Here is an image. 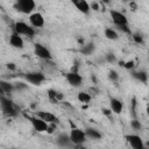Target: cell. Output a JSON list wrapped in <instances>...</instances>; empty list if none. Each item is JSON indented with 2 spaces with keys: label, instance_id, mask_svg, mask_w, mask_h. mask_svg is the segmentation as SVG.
I'll list each match as a JSON object with an SVG mask.
<instances>
[{
  "label": "cell",
  "instance_id": "1",
  "mask_svg": "<svg viewBox=\"0 0 149 149\" xmlns=\"http://www.w3.org/2000/svg\"><path fill=\"white\" fill-rule=\"evenodd\" d=\"M0 106L2 112L8 116H15L19 113L15 104L6 94H0Z\"/></svg>",
  "mask_w": 149,
  "mask_h": 149
},
{
  "label": "cell",
  "instance_id": "2",
  "mask_svg": "<svg viewBox=\"0 0 149 149\" xmlns=\"http://www.w3.org/2000/svg\"><path fill=\"white\" fill-rule=\"evenodd\" d=\"M69 136H70V139H71V141H72V143H73L74 147L81 146L86 141V139H87L84 129H80L78 127H72Z\"/></svg>",
  "mask_w": 149,
  "mask_h": 149
},
{
  "label": "cell",
  "instance_id": "3",
  "mask_svg": "<svg viewBox=\"0 0 149 149\" xmlns=\"http://www.w3.org/2000/svg\"><path fill=\"white\" fill-rule=\"evenodd\" d=\"M35 0H16L15 9L22 14H31L35 9Z\"/></svg>",
  "mask_w": 149,
  "mask_h": 149
},
{
  "label": "cell",
  "instance_id": "4",
  "mask_svg": "<svg viewBox=\"0 0 149 149\" xmlns=\"http://www.w3.org/2000/svg\"><path fill=\"white\" fill-rule=\"evenodd\" d=\"M14 31L20 35L28 36V37H33L35 35V28L22 21H16L14 23Z\"/></svg>",
  "mask_w": 149,
  "mask_h": 149
},
{
  "label": "cell",
  "instance_id": "5",
  "mask_svg": "<svg viewBox=\"0 0 149 149\" xmlns=\"http://www.w3.org/2000/svg\"><path fill=\"white\" fill-rule=\"evenodd\" d=\"M23 78L26 79L27 83L35 85V86H38L45 80V74L42 72H38V71H30V72L24 73Z\"/></svg>",
  "mask_w": 149,
  "mask_h": 149
},
{
  "label": "cell",
  "instance_id": "6",
  "mask_svg": "<svg viewBox=\"0 0 149 149\" xmlns=\"http://www.w3.org/2000/svg\"><path fill=\"white\" fill-rule=\"evenodd\" d=\"M34 54L36 57H38L42 61H51L52 59V54L51 51L43 44L41 43H35L34 44Z\"/></svg>",
  "mask_w": 149,
  "mask_h": 149
},
{
  "label": "cell",
  "instance_id": "7",
  "mask_svg": "<svg viewBox=\"0 0 149 149\" xmlns=\"http://www.w3.org/2000/svg\"><path fill=\"white\" fill-rule=\"evenodd\" d=\"M24 116L28 119V121L31 123L33 128H34L36 132H38V133L47 132L48 123H47L44 120H42L40 116H30V115H27V114H26Z\"/></svg>",
  "mask_w": 149,
  "mask_h": 149
},
{
  "label": "cell",
  "instance_id": "8",
  "mask_svg": "<svg viewBox=\"0 0 149 149\" xmlns=\"http://www.w3.org/2000/svg\"><path fill=\"white\" fill-rule=\"evenodd\" d=\"M66 81L72 86V87H80L83 85V77L79 74L77 71H70L64 74Z\"/></svg>",
  "mask_w": 149,
  "mask_h": 149
},
{
  "label": "cell",
  "instance_id": "9",
  "mask_svg": "<svg viewBox=\"0 0 149 149\" xmlns=\"http://www.w3.org/2000/svg\"><path fill=\"white\" fill-rule=\"evenodd\" d=\"M126 141L128 142V144L133 148V149H143L144 144H143V140L140 135L136 134H128L125 136Z\"/></svg>",
  "mask_w": 149,
  "mask_h": 149
},
{
  "label": "cell",
  "instance_id": "10",
  "mask_svg": "<svg viewBox=\"0 0 149 149\" xmlns=\"http://www.w3.org/2000/svg\"><path fill=\"white\" fill-rule=\"evenodd\" d=\"M109 15H111V19L113 21V23L118 27V26H122V24H128V19L127 16L119 12V10H115V9H111L109 10Z\"/></svg>",
  "mask_w": 149,
  "mask_h": 149
},
{
  "label": "cell",
  "instance_id": "11",
  "mask_svg": "<svg viewBox=\"0 0 149 149\" xmlns=\"http://www.w3.org/2000/svg\"><path fill=\"white\" fill-rule=\"evenodd\" d=\"M29 22H30V26L34 28H42L44 26V17L41 13L34 12L29 14Z\"/></svg>",
  "mask_w": 149,
  "mask_h": 149
},
{
  "label": "cell",
  "instance_id": "12",
  "mask_svg": "<svg viewBox=\"0 0 149 149\" xmlns=\"http://www.w3.org/2000/svg\"><path fill=\"white\" fill-rule=\"evenodd\" d=\"M56 143L58 147H62V148H69V147H74L69 134L66 133H61L58 134L57 139H56Z\"/></svg>",
  "mask_w": 149,
  "mask_h": 149
},
{
  "label": "cell",
  "instance_id": "13",
  "mask_svg": "<svg viewBox=\"0 0 149 149\" xmlns=\"http://www.w3.org/2000/svg\"><path fill=\"white\" fill-rule=\"evenodd\" d=\"M9 44L15 49H23V47H24L23 38L21 37L20 34H17L15 31H13L12 35L9 36Z\"/></svg>",
  "mask_w": 149,
  "mask_h": 149
},
{
  "label": "cell",
  "instance_id": "14",
  "mask_svg": "<svg viewBox=\"0 0 149 149\" xmlns=\"http://www.w3.org/2000/svg\"><path fill=\"white\" fill-rule=\"evenodd\" d=\"M109 108L113 113L115 114H121L122 109H123V102L122 100L115 98V97H111L109 98Z\"/></svg>",
  "mask_w": 149,
  "mask_h": 149
},
{
  "label": "cell",
  "instance_id": "15",
  "mask_svg": "<svg viewBox=\"0 0 149 149\" xmlns=\"http://www.w3.org/2000/svg\"><path fill=\"white\" fill-rule=\"evenodd\" d=\"M71 2L73 3V6H74L80 13H83V14H85V15L90 14V12H91V6H90V3H88L86 0H71Z\"/></svg>",
  "mask_w": 149,
  "mask_h": 149
},
{
  "label": "cell",
  "instance_id": "16",
  "mask_svg": "<svg viewBox=\"0 0 149 149\" xmlns=\"http://www.w3.org/2000/svg\"><path fill=\"white\" fill-rule=\"evenodd\" d=\"M37 116H40L42 120H44L47 123H57L58 122V118L55 115V114H52L51 112H45V111H41V112H38V114H37Z\"/></svg>",
  "mask_w": 149,
  "mask_h": 149
},
{
  "label": "cell",
  "instance_id": "17",
  "mask_svg": "<svg viewBox=\"0 0 149 149\" xmlns=\"http://www.w3.org/2000/svg\"><path fill=\"white\" fill-rule=\"evenodd\" d=\"M94 50H95V44L92 41H90V42H86V43L81 44V47L79 49V52L84 56H90L94 52Z\"/></svg>",
  "mask_w": 149,
  "mask_h": 149
},
{
  "label": "cell",
  "instance_id": "18",
  "mask_svg": "<svg viewBox=\"0 0 149 149\" xmlns=\"http://www.w3.org/2000/svg\"><path fill=\"white\" fill-rule=\"evenodd\" d=\"M132 77L134 79H136L137 81L142 83V84H147L148 83V72L146 70H139V71H132Z\"/></svg>",
  "mask_w": 149,
  "mask_h": 149
},
{
  "label": "cell",
  "instance_id": "19",
  "mask_svg": "<svg viewBox=\"0 0 149 149\" xmlns=\"http://www.w3.org/2000/svg\"><path fill=\"white\" fill-rule=\"evenodd\" d=\"M84 132H85L87 139H91V140H100V139H102V134L98 129H95L93 127H87V128L84 129Z\"/></svg>",
  "mask_w": 149,
  "mask_h": 149
},
{
  "label": "cell",
  "instance_id": "20",
  "mask_svg": "<svg viewBox=\"0 0 149 149\" xmlns=\"http://www.w3.org/2000/svg\"><path fill=\"white\" fill-rule=\"evenodd\" d=\"M14 91V86H13V83L10 81H7V80H0V94H10L12 92Z\"/></svg>",
  "mask_w": 149,
  "mask_h": 149
},
{
  "label": "cell",
  "instance_id": "21",
  "mask_svg": "<svg viewBox=\"0 0 149 149\" xmlns=\"http://www.w3.org/2000/svg\"><path fill=\"white\" fill-rule=\"evenodd\" d=\"M104 35H105V37H106L107 40H109V41H118V40H119V34H118V31H116L115 29H113V28H109V27L105 28Z\"/></svg>",
  "mask_w": 149,
  "mask_h": 149
},
{
  "label": "cell",
  "instance_id": "22",
  "mask_svg": "<svg viewBox=\"0 0 149 149\" xmlns=\"http://www.w3.org/2000/svg\"><path fill=\"white\" fill-rule=\"evenodd\" d=\"M77 99H78L79 102H83V104H90L91 100H92V97H91L90 93L81 91V92H79V93L77 94Z\"/></svg>",
  "mask_w": 149,
  "mask_h": 149
},
{
  "label": "cell",
  "instance_id": "23",
  "mask_svg": "<svg viewBox=\"0 0 149 149\" xmlns=\"http://www.w3.org/2000/svg\"><path fill=\"white\" fill-rule=\"evenodd\" d=\"M132 38H133V41H134L135 43H137V44H143V43H144V37H143V35H142L141 33H139V31L132 34Z\"/></svg>",
  "mask_w": 149,
  "mask_h": 149
},
{
  "label": "cell",
  "instance_id": "24",
  "mask_svg": "<svg viewBox=\"0 0 149 149\" xmlns=\"http://www.w3.org/2000/svg\"><path fill=\"white\" fill-rule=\"evenodd\" d=\"M105 61L107 62V63H109V64H115L116 62H118V58H116V56H115V54L114 52H107L106 55H105Z\"/></svg>",
  "mask_w": 149,
  "mask_h": 149
},
{
  "label": "cell",
  "instance_id": "25",
  "mask_svg": "<svg viewBox=\"0 0 149 149\" xmlns=\"http://www.w3.org/2000/svg\"><path fill=\"white\" fill-rule=\"evenodd\" d=\"M107 77H108V79H109L112 83H116V81L119 80V78H120V76H119V73H118L116 70H109Z\"/></svg>",
  "mask_w": 149,
  "mask_h": 149
},
{
  "label": "cell",
  "instance_id": "26",
  "mask_svg": "<svg viewBox=\"0 0 149 149\" xmlns=\"http://www.w3.org/2000/svg\"><path fill=\"white\" fill-rule=\"evenodd\" d=\"M13 86H14V90H17V91H23V90H27L28 88V85L22 83V81H16V83H13Z\"/></svg>",
  "mask_w": 149,
  "mask_h": 149
},
{
  "label": "cell",
  "instance_id": "27",
  "mask_svg": "<svg viewBox=\"0 0 149 149\" xmlns=\"http://www.w3.org/2000/svg\"><path fill=\"white\" fill-rule=\"evenodd\" d=\"M130 127H132L134 130H141V129H142V125H141V122H140L137 119H135V118L130 121Z\"/></svg>",
  "mask_w": 149,
  "mask_h": 149
},
{
  "label": "cell",
  "instance_id": "28",
  "mask_svg": "<svg viewBox=\"0 0 149 149\" xmlns=\"http://www.w3.org/2000/svg\"><path fill=\"white\" fill-rule=\"evenodd\" d=\"M56 95H57V91H55V90H52V88L48 90V97H49L50 100L57 101V100H56Z\"/></svg>",
  "mask_w": 149,
  "mask_h": 149
},
{
  "label": "cell",
  "instance_id": "29",
  "mask_svg": "<svg viewBox=\"0 0 149 149\" xmlns=\"http://www.w3.org/2000/svg\"><path fill=\"white\" fill-rule=\"evenodd\" d=\"M118 28L121 30V31H123L125 34H132V31H130V28L128 27V24H122V26H118Z\"/></svg>",
  "mask_w": 149,
  "mask_h": 149
},
{
  "label": "cell",
  "instance_id": "30",
  "mask_svg": "<svg viewBox=\"0 0 149 149\" xmlns=\"http://www.w3.org/2000/svg\"><path fill=\"white\" fill-rule=\"evenodd\" d=\"M135 63H134V61H128V62H126V63H123V68L125 69H128V70H130V69H134V65Z\"/></svg>",
  "mask_w": 149,
  "mask_h": 149
},
{
  "label": "cell",
  "instance_id": "31",
  "mask_svg": "<svg viewBox=\"0 0 149 149\" xmlns=\"http://www.w3.org/2000/svg\"><path fill=\"white\" fill-rule=\"evenodd\" d=\"M6 68H7L9 71H15V70H16V64L13 63V62H8V63L6 64Z\"/></svg>",
  "mask_w": 149,
  "mask_h": 149
},
{
  "label": "cell",
  "instance_id": "32",
  "mask_svg": "<svg viewBox=\"0 0 149 149\" xmlns=\"http://www.w3.org/2000/svg\"><path fill=\"white\" fill-rule=\"evenodd\" d=\"M102 113H104L105 115L109 116V115L112 114V111H111V108H109V109H107V108H102Z\"/></svg>",
  "mask_w": 149,
  "mask_h": 149
},
{
  "label": "cell",
  "instance_id": "33",
  "mask_svg": "<svg viewBox=\"0 0 149 149\" xmlns=\"http://www.w3.org/2000/svg\"><path fill=\"white\" fill-rule=\"evenodd\" d=\"M91 8H92V9H94V10H99V7H98V5H97V3H93Z\"/></svg>",
  "mask_w": 149,
  "mask_h": 149
},
{
  "label": "cell",
  "instance_id": "34",
  "mask_svg": "<svg viewBox=\"0 0 149 149\" xmlns=\"http://www.w3.org/2000/svg\"><path fill=\"white\" fill-rule=\"evenodd\" d=\"M100 1H101V2H104V3H109L112 0H100Z\"/></svg>",
  "mask_w": 149,
  "mask_h": 149
},
{
  "label": "cell",
  "instance_id": "35",
  "mask_svg": "<svg viewBox=\"0 0 149 149\" xmlns=\"http://www.w3.org/2000/svg\"><path fill=\"white\" fill-rule=\"evenodd\" d=\"M122 1H125V2H126V1H132V0H122Z\"/></svg>",
  "mask_w": 149,
  "mask_h": 149
}]
</instances>
